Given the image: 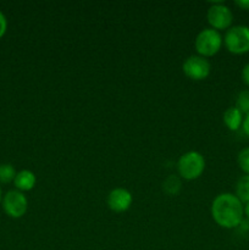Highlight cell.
<instances>
[{"label":"cell","mask_w":249,"mask_h":250,"mask_svg":"<svg viewBox=\"0 0 249 250\" xmlns=\"http://www.w3.org/2000/svg\"><path fill=\"white\" fill-rule=\"evenodd\" d=\"M211 216L216 225L222 229H237L244 219L243 203L236 194L221 193L212 200Z\"/></svg>","instance_id":"1"},{"label":"cell","mask_w":249,"mask_h":250,"mask_svg":"<svg viewBox=\"0 0 249 250\" xmlns=\"http://www.w3.org/2000/svg\"><path fill=\"white\" fill-rule=\"evenodd\" d=\"M207 19L212 29L225 31V29H228L232 27L233 14L227 5H225L221 1H217L210 5V7L208 9Z\"/></svg>","instance_id":"5"},{"label":"cell","mask_w":249,"mask_h":250,"mask_svg":"<svg viewBox=\"0 0 249 250\" xmlns=\"http://www.w3.org/2000/svg\"><path fill=\"white\" fill-rule=\"evenodd\" d=\"M242 80H243L244 84H247L249 87V62L247 65H244L243 70H242Z\"/></svg>","instance_id":"17"},{"label":"cell","mask_w":249,"mask_h":250,"mask_svg":"<svg viewBox=\"0 0 249 250\" xmlns=\"http://www.w3.org/2000/svg\"><path fill=\"white\" fill-rule=\"evenodd\" d=\"M133 197L131 192L124 188H115L107 194L106 204L114 212H124L131 208Z\"/></svg>","instance_id":"8"},{"label":"cell","mask_w":249,"mask_h":250,"mask_svg":"<svg viewBox=\"0 0 249 250\" xmlns=\"http://www.w3.org/2000/svg\"><path fill=\"white\" fill-rule=\"evenodd\" d=\"M243 211H244V217H246V220H248L249 221V202L246 203V204H243Z\"/></svg>","instance_id":"20"},{"label":"cell","mask_w":249,"mask_h":250,"mask_svg":"<svg viewBox=\"0 0 249 250\" xmlns=\"http://www.w3.org/2000/svg\"><path fill=\"white\" fill-rule=\"evenodd\" d=\"M205 170V159L199 151L185 153L177 163V172L181 178L193 181L199 178Z\"/></svg>","instance_id":"2"},{"label":"cell","mask_w":249,"mask_h":250,"mask_svg":"<svg viewBox=\"0 0 249 250\" xmlns=\"http://www.w3.org/2000/svg\"><path fill=\"white\" fill-rule=\"evenodd\" d=\"M234 4H236V6H238L239 9L249 11V0H237Z\"/></svg>","instance_id":"19"},{"label":"cell","mask_w":249,"mask_h":250,"mask_svg":"<svg viewBox=\"0 0 249 250\" xmlns=\"http://www.w3.org/2000/svg\"><path fill=\"white\" fill-rule=\"evenodd\" d=\"M236 107L242 114H249V89H244L238 93L236 99Z\"/></svg>","instance_id":"14"},{"label":"cell","mask_w":249,"mask_h":250,"mask_svg":"<svg viewBox=\"0 0 249 250\" xmlns=\"http://www.w3.org/2000/svg\"><path fill=\"white\" fill-rule=\"evenodd\" d=\"M2 209L5 214L11 219H21L28 210V200L22 192L17 189L9 190L2 197Z\"/></svg>","instance_id":"6"},{"label":"cell","mask_w":249,"mask_h":250,"mask_svg":"<svg viewBox=\"0 0 249 250\" xmlns=\"http://www.w3.org/2000/svg\"><path fill=\"white\" fill-rule=\"evenodd\" d=\"M224 44L229 53L234 55L249 53V27L238 24L226 31Z\"/></svg>","instance_id":"4"},{"label":"cell","mask_w":249,"mask_h":250,"mask_svg":"<svg viewBox=\"0 0 249 250\" xmlns=\"http://www.w3.org/2000/svg\"><path fill=\"white\" fill-rule=\"evenodd\" d=\"M182 188L181 178L178 176L170 175L164 180L163 182V190L167 195H177Z\"/></svg>","instance_id":"11"},{"label":"cell","mask_w":249,"mask_h":250,"mask_svg":"<svg viewBox=\"0 0 249 250\" xmlns=\"http://www.w3.org/2000/svg\"><path fill=\"white\" fill-rule=\"evenodd\" d=\"M237 163H238L239 168L246 175H249V148H244L239 151L237 156Z\"/></svg>","instance_id":"15"},{"label":"cell","mask_w":249,"mask_h":250,"mask_svg":"<svg viewBox=\"0 0 249 250\" xmlns=\"http://www.w3.org/2000/svg\"><path fill=\"white\" fill-rule=\"evenodd\" d=\"M236 197L243 204L249 202V175L242 176L236 185Z\"/></svg>","instance_id":"12"},{"label":"cell","mask_w":249,"mask_h":250,"mask_svg":"<svg viewBox=\"0 0 249 250\" xmlns=\"http://www.w3.org/2000/svg\"><path fill=\"white\" fill-rule=\"evenodd\" d=\"M183 73L189 80L203 81L209 77L211 72V65L205 58L199 55H192L183 62Z\"/></svg>","instance_id":"7"},{"label":"cell","mask_w":249,"mask_h":250,"mask_svg":"<svg viewBox=\"0 0 249 250\" xmlns=\"http://www.w3.org/2000/svg\"><path fill=\"white\" fill-rule=\"evenodd\" d=\"M242 129L246 133V136L249 137V114L244 116L243 124H242Z\"/></svg>","instance_id":"18"},{"label":"cell","mask_w":249,"mask_h":250,"mask_svg":"<svg viewBox=\"0 0 249 250\" xmlns=\"http://www.w3.org/2000/svg\"><path fill=\"white\" fill-rule=\"evenodd\" d=\"M222 44H224L222 36L219 31L212 28H205L200 31L194 42L197 53L205 59L216 55L221 50Z\"/></svg>","instance_id":"3"},{"label":"cell","mask_w":249,"mask_h":250,"mask_svg":"<svg viewBox=\"0 0 249 250\" xmlns=\"http://www.w3.org/2000/svg\"><path fill=\"white\" fill-rule=\"evenodd\" d=\"M2 200V192H1V188H0V203H1Z\"/></svg>","instance_id":"21"},{"label":"cell","mask_w":249,"mask_h":250,"mask_svg":"<svg viewBox=\"0 0 249 250\" xmlns=\"http://www.w3.org/2000/svg\"><path fill=\"white\" fill-rule=\"evenodd\" d=\"M7 31V19L4 15V12L0 10V39L5 36Z\"/></svg>","instance_id":"16"},{"label":"cell","mask_w":249,"mask_h":250,"mask_svg":"<svg viewBox=\"0 0 249 250\" xmlns=\"http://www.w3.org/2000/svg\"><path fill=\"white\" fill-rule=\"evenodd\" d=\"M16 173V170L11 164H0V183L1 185L14 182Z\"/></svg>","instance_id":"13"},{"label":"cell","mask_w":249,"mask_h":250,"mask_svg":"<svg viewBox=\"0 0 249 250\" xmlns=\"http://www.w3.org/2000/svg\"><path fill=\"white\" fill-rule=\"evenodd\" d=\"M243 114L236 106H231L224 112V124L229 131H238L243 124Z\"/></svg>","instance_id":"10"},{"label":"cell","mask_w":249,"mask_h":250,"mask_svg":"<svg viewBox=\"0 0 249 250\" xmlns=\"http://www.w3.org/2000/svg\"><path fill=\"white\" fill-rule=\"evenodd\" d=\"M37 177L31 170H21L16 173L14 180V186L20 192H29L36 187Z\"/></svg>","instance_id":"9"}]
</instances>
